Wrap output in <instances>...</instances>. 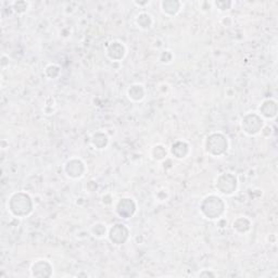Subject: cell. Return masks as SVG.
I'll list each match as a JSON object with an SVG mask.
<instances>
[{
    "mask_svg": "<svg viewBox=\"0 0 278 278\" xmlns=\"http://www.w3.org/2000/svg\"><path fill=\"white\" fill-rule=\"evenodd\" d=\"M7 208L12 216L17 218H24L32 214L34 210V202L32 197L27 192H17L9 197Z\"/></svg>",
    "mask_w": 278,
    "mask_h": 278,
    "instance_id": "6da1fadb",
    "label": "cell"
},
{
    "mask_svg": "<svg viewBox=\"0 0 278 278\" xmlns=\"http://www.w3.org/2000/svg\"><path fill=\"white\" fill-rule=\"evenodd\" d=\"M200 214L209 221H218L226 211V202L217 194H208L199 204Z\"/></svg>",
    "mask_w": 278,
    "mask_h": 278,
    "instance_id": "7a4b0ae2",
    "label": "cell"
},
{
    "mask_svg": "<svg viewBox=\"0 0 278 278\" xmlns=\"http://www.w3.org/2000/svg\"><path fill=\"white\" fill-rule=\"evenodd\" d=\"M229 149V140L225 134L221 131H214L209 134L204 140V151L210 157L219 158L227 153Z\"/></svg>",
    "mask_w": 278,
    "mask_h": 278,
    "instance_id": "3957f363",
    "label": "cell"
},
{
    "mask_svg": "<svg viewBox=\"0 0 278 278\" xmlns=\"http://www.w3.org/2000/svg\"><path fill=\"white\" fill-rule=\"evenodd\" d=\"M264 125V119L257 112H248L242 116L240 122L242 133L249 137H255V136L260 135Z\"/></svg>",
    "mask_w": 278,
    "mask_h": 278,
    "instance_id": "277c9868",
    "label": "cell"
},
{
    "mask_svg": "<svg viewBox=\"0 0 278 278\" xmlns=\"http://www.w3.org/2000/svg\"><path fill=\"white\" fill-rule=\"evenodd\" d=\"M239 182L235 174L225 172L219 174L215 179V189L218 193L225 197H231L235 194L238 190Z\"/></svg>",
    "mask_w": 278,
    "mask_h": 278,
    "instance_id": "5b68a950",
    "label": "cell"
},
{
    "mask_svg": "<svg viewBox=\"0 0 278 278\" xmlns=\"http://www.w3.org/2000/svg\"><path fill=\"white\" fill-rule=\"evenodd\" d=\"M130 235L129 228L123 223H116L109 228L108 238L112 245L122 246L128 241Z\"/></svg>",
    "mask_w": 278,
    "mask_h": 278,
    "instance_id": "8992f818",
    "label": "cell"
},
{
    "mask_svg": "<svg viewBox=\"0 0 278 278\" xmlns=\"http://www.w3.org/2000/svg\"><path fill=\"white\" fill-rule=\"evenodd\" d=\"M136 212H137V203L130 197L121 198L115 204V213L123 219L131 218Z\"/></svg>",
    "mask_w": 278,
    "mask_h": 278,
    "instance_id": "52a82bcc",
    "label": "cell"
},
{
    "mask_svg": "<svg viewBox=\"0 0 278 278\" xmlns=\"http://www.w3.org/2000/svg\"><path fill=\"white\" fill-rule=\"evenodd\" d=\"M64 170L65 175L71 179H80L84 176L87 168L84 161L80 158H71L64 163Z\"/></svg>",
    "mask_w": 278,
    "mask_h": 278,
    "instance_id": "ba28073f",
    "label": "cell"
},
{
    "mask_svg": "<svg viewBox=\"0 0 278 278\" xmlns=\"http://www.w3.org/2000/svg\"><path fill=\"white\" fill-rule=\"evenodd\" d=\"M128 55V48L121 41H112L106 49V56L113 62H121Z\"/></svg>",
    "mask_w": 278,
    "mask_h": 278,
    "instance_id": "9c48e42d",
    "label": "cell"
},
{
    "mask_svg": "<svg viewBox=\"0 0 278 278\" xmlns=\"http://www.w3.org/2000/svg\"><path fill=\"white\" fill-rule=\"evenodd\" d=\"M30 272L32 277H51L53 274V266L47 258H38L32 263Z\"/></svg>",
    "mask_w": 278,
    "mask_h": 278,
    "instance_id": "30bf717a",
    "label": "cell"
},
{
    "mask_svg": "<svg viewBox=\"0 0 278 278\" xmlns=\"http://www.w3.org/2000/svg\"><path fill=\"white\" fill-rule=\"evenodd\" d=\"M190 152H192L190 145L186 140L183 139H178L176 141H174L170 148V153L176 160H184L188 158Z\"/></svg>",
    "mask_w": 278,
    "mask_h": 278,
    "instance_id": "8fae6325",
    "label": "cell"
},
{
    "mask_svg": "<svg viewBox=\"0 0 278 278\" xmlns=\"http://www.w3.org/2000/svg\"><path fill=\"white\" fill-rule=\"evenodd\" d=\"M257 113L260 114L263 119L274 120L277 116V101L274 99H265L261 102L258 106Z\"/></svg>",
    "mask_w": 278,
    "mask_h": 278,
    "instance_id": "7c38bea8",
    "label": "cell"
},
{
    "mask_svg": "<svg viewBox=\"0 0 278 278\" xmlns=\"http://www.w3.org/2000/svg\"><path fill=\"white\" fill-rule=\"evenodd\" d=\"M160 8L165 16L173 18L176 17L182 11L183 2L178 1V0H163V1L160 2Z\"/></svg>",
    "mask_w": 278,
    "mask_h": 278,
    "instance_id": "4fadbf2b",
    "label": "cell"
},
{
    "mask_svg": "<svg viewBox=\"0 0 278 278\" xmlns=\"http://www.w3.org/2000/svg\"><path fill=\"white\" fill-rule=\"evenodd\" d=\"M126 95H128V98L133 101V102H140L145 99L146 97V89L143 84H139V83H135V84H131L128 91H126Z\"/></svg>",
    "mask_w": 278,
    "mask_h": 278,
    "instance_id": "5bb4252c",
    "label": "cell"
},
{
    "mask_svg": "<svg viewBox=\"0 0 278 278\" xmlns=\"http://www.w3.org/2000/svg\"><path fill=\"white\" fill-rule=\"evenodd\" d=\"M233 231L238 235H246L252 228V222L246 216H238L232 224Z\"/></svg>",
    "mask_w": 278,
    "mask_h": 278,
    "instance_id": "9a60e30c",
    "label": "cell"
},
{
    "mask_svg": "<svg viewBox=\"0 0 278 278\" xmlns=\"http://www.w3.org/2000/svg\"><path fill=\"white\" fill-rule=\"evenodd\" d=\"M110 139L109 136L107 135L105 131L98 130L91 135L90 137V145L94 147L96 150H104L109 146Z\"/></svg>",
    "mask_w": 278,
    "mask_h": 278,
    "instance_id": "2e32d148",
    "label": "cell"
},
{
    "mask_svg": "<svg viewBox=\"0 0 278 278\" xmlns=\"http://www.w3.org/2000/svg\"><path fill=\"white\" fill-rule=\"evenodd\" d=\"M136 25L141 31H148L150 28H152L154 20L153 17L151 16L148 12H140L137 17L135 19Z\"/></svg>",
    "mask_w": 278,
    "mask_h": 278,
    "instance_id": "e0dca14e",
    "label": "cell"
},
{
    "mask_svg": "<svg viewBox=\"0 0 278 278\" xmlns=\"http://www.w3.org/2000/svg\"><path fill=\"white\" fill-rule=\"evenodd\" d=\"M108 232H109V228L107 227L106 224L102 222L94 223L89 228L90 235L97 239H102L105 237H108Z\"/></svg>",
    "mask_w": 278,
    "mask_h": 278,
    "instance_id": "ac0fdd59",
    "label": "cell"
},
{
    "mask_svg": "<svg viewBox=\"0 0 278 278\" xmlns=\"http://www.w3.org/2000/svg\"><path fill=\"white\" fill-rule=\"evenodd\" d=\"M168 150L165 148V146L162 144H157L154 145L152 148L150 150V157L152 160L157 161V162H161V161H164L168 157Z\"/></svg>",
    "mask_w": 278,
    "mask_h": 278,
    "instance_id": "d6986e66",
    "label": "cell"
},
{
    "mask_svg": "<svg viewBox=\"0 0 278 278\" xmlns=\"http://www.w3.org/2000/svg\"><path fill=\"white\" fill-rule=\"evenodd\" d=\"M45 75L49 80H57L61 75V67L55 63H50L46 66Z\"/></svg>",
    "mask_w": 278,
    "mask_h": 278,
    "instance_id": "ffe728a7",
    "label": "cell"
},
{
    "mask_svg": "<svg viewBox=\"0 0 278 278\" xmlns=\"http://www.w3.org/2000/svg\"><path fill=\"white\" fill-rule=\"evenodd\" d=\"M213 6L215 7L219 12H226L233 8L234 2L231 1V0H217V1L213 2Z\"/></svg>",
    "mask_w": 278,
    "mask_h": 278,
    "instance_id": "44dd1931",
    "label": "cell"
},
{
    "mask_svg": "<svg viewBox=\"0 0 278 278\" xmlns=\"http://www.w3.org/2000/svg\"><path fill=\"white\" fill-rule=\"evenodd\" d=\"M12 10L17 14H24L30 8V2L27 1H14L11 4Z\"/></svg>",
    "mask_w": 278,
    "mask_h": 278,
    "instance_id": "7402d4cb",
    "label": "cell"
},
{
    "mask_svg": "<svg viewBox=\"0 0 278 278\" xmlns=\"http://www.w3.org/2000/svg\"><path fill=\"white\" fill-rule=\"evenodd\" d=\"M173 52L171 50H163L159 56V62L162 64H170L173 61Z\"/></svg>",
    "mask_w": 278,
    "mask_h": 278,
    "instance_id": "603a6c76",
    "label": "cell"
},
{
    "mask_svg": "<svg viewBox=\"0 0 278 278\" xmlns=\"http://www.w3.org/2000/svg\"><path fill=\"white\" fill-rule=\"evenodd\" d=\"M155 199L160 202H164L169 199V192L167 189H161L155 192Z\"/></svg>",
    "mask_w": 278,
    "mask_h": 278,
    "instance_id": "cb8c5ba5",
    "label": "cell"
},
{
    "mask_svg": "<svg viewBox=\"0 0 278 278\" xmlns=\"http://www.w3.org/2000/svg\"><path fill=\"white\" fill-rule=\"evenodd\" d=\"M199 277H215L216 274L214 272H212L211 270H202L201 272L198 274Z\"/></svg>",
    "mask_w": 278,
    "mask_h": 278,
    "instance_id": "d4e9b609",
    "label": "cell"
},
{
    "mask_svg": "<svg viewBox=\"0 0 278 278\" xmlns=\"http://www.w3.org/2000/svg\"><path fill=\"white\" fill-rule=\"evenodd\" d=\"M272 133H273V130H272V128H270V126L268 125H264V128H262V130H261V135L262 136H264V137H270V136L272 135Z\"/></svg>",
    "mask_w": 278,
    "mask_h": 278,
    "instance_id": "484cf974",
    "label": "cell"
},
{
    "mask_svg": "<svg viewBox=\"0 0 278 278\" xmlns=\"http://www.w3.org/2000/svg\"><path fill=\"white\" fill-rule=\"evenodd\" d=\"M136 6H138V7H144V6H147V4L150 3V1H144V2H137V1H135L134 2Z\"/></svg>",
    "mask_w": 278,
    "mask_h": 278,
    "instance_id": "4316f807",
    "label": "cell"
}]
</instances>
